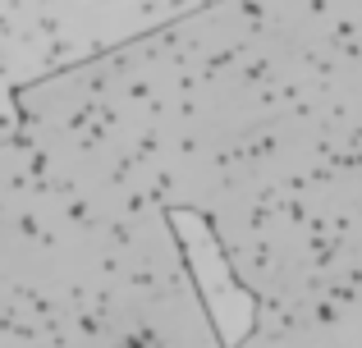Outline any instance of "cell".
Wrapping results in <instances>:
<instances>
[{
  "mask_svg": "<svg viewBox=\"0 0 362 348\" xmlns=\"http://www.w3.org/2000/svg\"><path fill=\"white\" fill-rule=\"evenodd\" d=\"M5 128L193 220L252 325L362 348V0H206L9 88Z\"/></svg>",
  "mask_w": 362,
  "mask_h": 348,
  "instance_id": "6da1fadb",
  "label": "cell"
},
{
  "mask_svg": "<svg viewBox=\"0 0 362 348\" xmlns=\"http://www.w3.org/2000/svg\"><path fill=\"white\" fill-rule=\"evenodd\" d=\"M0 348H230V335L165 202L5 128Z\"/></svg>",
  "mask_w": 362,
  "mask_h": 348,
  "instance_id": "7a4b0ae2",
  "label": "cell"
}]
</instances>
